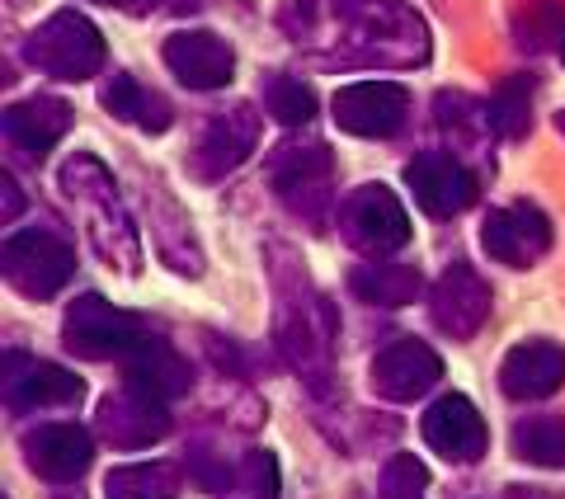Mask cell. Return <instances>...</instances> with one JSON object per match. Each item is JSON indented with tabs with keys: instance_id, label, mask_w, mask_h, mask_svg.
Returning a JSON list of instances; mask_svg holds the SVG:
<instances>
[{
	"instance_id": "obj_1",
	"label": "cell",
	"mask_w": 565,
	"mask_h": 499,
	"mask_svg": "<svg viewBox=\"0 0 565 499\" xmlns=\"http://www.w3.org/2000/svg\"><path fill=\"white\" fill-rule=\"evenodd\" d=\"M282 33L321 71L424 66L434 52L429 24L405 0H288Z\"/></svg>"
},
{
	"instance_id": "obj_19",
	"label": "cell",
	"mask_w": 565,
	"mask_h": 499,
	"mask_svg": "<svg viewBox=\"0 0 565 499\" xmlns=\"http://www.w3.org/2000/svg\"><path fill=\"white\" fill-rule=\"evenodd\" d=\"M24 461L33 476L52 480V486H71L81 480L85 467L95 461V438L81 424H39V429L24 434Z\"/></svg>"
},
{
	"instance_id": "obj_32",
	"label": "cell",
	"mask_w": 565,
	"mask_h": 499,
	"mask_svg": "<svg viewBox=\"0 0 565 499\" xmlns=\"http://www.w3.org/2000/svg\"><path fill=\"white\" fill-rule=\"evenodd\" d=\"M222 499H278V461L274 453H245Z\"/></svg>"
},
{
	"instance_id": "obj_35",
	"label": "cell",
	"mask_w": 565,
	"mask_h": 499,
	"mask_svg": "<svg viewBox=\"0 0 565 499\" xmlns=\"http://www.w3.org/2000/svg\"><path fill=\"white\" fill-rule=\"evenodd\" d=\"M95 6H114V10H122V14H147L156 0H95Z\"/></svg>"
},
{
	"instance_id": "obj_26",
	"label": "cell",
	"mask_w": 565,
	"mask_h": 499,
	"mask_svg": "<svg viewBox=\"0 0 565 499\" xmlns=\"http://www.w3.org/2000/svg\"><path fill=\"white\" fill-rule=\"evenodd\" d=\"M434 123L457 141V147H467L476 156H486L490 137H494V123H490L486 104H476V99L457 95V91H444L434 99Z\"/></svg>"
},
{
	"instance_id": "obj_34",
	"label": "cell",
	"mask_w": 565,
	"mask_h": 499,
	"mask_svg": "<svg viewBox=\"0 0 565 499\" xmlns=\"http://www.w3.org/2000/svg\"><path fill=\"white\" fill-rule=\"evenodd\" d=\"M0 184H6V203H0V217H6V222H14V217H20V212H24V193H20V180H14V174L6 170V174H0Z\"/></svg>"
},
{
	"instance_id": "obj_7",
	"label": "cell",
	"mask_w": 565,
	"mask_h": 499,
	"mask_svg": "<svg viewBox=\"0 0 565 499\" xmlns=\"http://www.w3.org/2000/svg\"><path fill=\"white\" fill-rule=\"evenodd\" d=\"M340 236L373 259H392L396 250L411 241V212L386 184H359L334 212Z\"/></svg>"
},
{
	"instance_id": "obj_24",
	"label": "cell",
	"mask_w": 565,
	"mask_h": 499,
	"mask_svg": "<svg viewBox=\"0 0 565 499\" xmlns=\"http://www.w3.org/2000/svg\"><path fill=\"white\" fill-rule=\"evenodd\" d=\"M99 104H104V114H114L118 123H132V128L151 132V137H161L174 123V104L161 91H151V85L128 76V71H114V76L104 81Z\"/></svg>"
},
{
	"instance_id": "obj_6",
	"label": "cell",
	"mask_w": 565,
	"mask_h": 499,
	"mask_svg": "<svg viewBox=\"0 0 565 499\" xmlns=\"http://www.w3.org/2000/svg\"><path fill=\"white\" fill-rule=\"evenodd\" d=\"M0 274L20 297L29 301H47L57 297L71 278H76V250L66 236L47 226H29L0 245Z\"/></svg>"
},
{
	"instance_id": "obj_33",
	"label": "cell",
	"mask_w": 565,
	"mask_h": 499,
	"mask_svg": "<svg viewBox=\"0 0 565 499\" xmlns=\"http://www.w3.org/2000/svg\"><path fill=\"white\" fill-rule=\"evenodd\" d=\"M429 490V471H424V461L401 453L382 467V480H377V499H424Z\"/></svg>"
},
{
	"instance_id": "obj_15",
	"label": "cell",
	"mask_w": 565,
	"mask_h": 499,
	"mask_svg": "<svg viewBox=\"0 0 565 499\" xmlns=\"http://www.w3.org/2000/svg\"><path fill=\"white\" fill-rule=\"evenodd\" d=\"M419 434H424V443H429V448L444 457V461H462V467L481 461L486 457V443H490L481 410H476L467 396H457V391L438 396L429 410H424Z\"/></svg>"
},
{
	"instance_id": "obj_23",
	"label": "cell",
	"mask_w": 565,
	"mask_h": 499,
	"mask_svg": "<svg viewBox=\"0 0 565 499\" xmlns=\"http://www.w3.org/2000/svg\"><path fill=\"white\" fill-rule=\"evenodd\" d=\"M122 372H128L132 386L151 391V396H161V401L184 396L193 386V368L184 363V353H174L166 340H156V335H147L141 344L122 353Z\"/></svg>"
},
{
	"instance_id": "obj_4",
	"label": "cell",
	"mask_w": 565,
	"mask_h": 499,
	"mask_svg": "<svg viewBox=\"0 0 565 499\" xmlns=\"http://www.w3.org/2000/svg\"><path fill=\"white\" fill-rule=\"evenodd\" d=\"M269 189L278 193V203L297 212L307 226H326L330 212H340L334 203V160L321 137H311L307 128H297L282 147L269 156Z\"/></svg>"
},
{
	"instance_id": "obj_22",
	"label": "cell",
	"mask_w": 565,
	"mask_h": 499,
	"mask_svg": "<svg viewBox=\"0 0 565 499\" xmlns=\"http://www.w3.org/2000/svg\"><path fill=\"white\" fill-rule=\"evenodd\" d=\"M147 217H151V241H156V255H161L174 274L184 278H199L203 274V250H199V231L180 212V203L170 199L161 184H151V203H147Z\"/></svg>"
},
{
	"instance_id": "obj_31",
	"label": "cell",
	"mask_w": 565,
	"mask_h": 499,
	"mask_svg": "<svg viewBox=\"0 0 565 499\" xmlns=\"http://www.w3.org/2000/svg\"><path fill=\"white\" fill-rule=\"evenodd\" d=\"M264 109H269L282 128L297 132L316 118V95L307 91V81H297V76H269V85H264Z\"/></svg>"
},
{
	"instance_id": "obj_16",
	"label": "cell",
	"mask_w": 565,
	"mask_h": 499,
	"mask_svg": "<svg viewBox=\"0 0 565 499\" xmlns=\"http://www.w3.org/2000/svg\"><path fill=\"white\" fill-rule=\"evenodd\" d=\"M373 391L382 401L392 405H405V401H419L444 382V359L424 344V340H396L386 344L377 359H373Z\"/></svg>"
},
{
	"instance_id": "obj_13",
	"label": "cell",
	"mask_w": 565,
	"mask_h": 499,
	"mask_svg": "<svg viewBox=\"0 0 565 499\" xmlns=\"http://www.w3.org/2000/svg\"><path fill=\"white\" fill-rule=\"evenodd\" d=\"M0 391H6V405L14 415L24 410H62V405H81L85 382L76 372H66L57 363H39L29 359L24 349L6 353V368H0Z\"/></svg>"
},
{
	"instance_id": "obj_30",
	"label": "cell",
	"mask_w": 565,
	"mask_h": 499,
	"mask_svg": "<svg viewBox=\"0 0 565 499\" xmlns=\"http://www.w3.org/2000/svg\"><path fill=\"white\" fill-rule=\"evenodd\" d=\"M514 453L533 467H565V420H523L514 424Z\"/></svg>"
},
{
	"instance_id": "obj_2",
	"label": "cell",
	"mask_w": 565,
	"mask_h": 499,
	"mask_svg": "<svg viewBox=\"0 0 565 499\" xmlns=\"http://www.w3.org/2000/svg\"><path fill=\"white\" fill-rule=\"evenodd\" d=\"M269 269H274V335L288 368L302 382L316 386V396L330 391V344H334V316L330 301L311 288L307 264L288 245H269Z\"/></svg>"
},
{
	"instance_id": "obj_29",
	"label": "cell",
	"mask_w": 565,
	"mask_h": 499,
	"mask_svg": "<svg viewBox=\"0 0 565 499\" xmlns=\"http://www.w3.org/2000/svg\"><path fill=\"white\" fill-rule=\"evenodd\" d=\"M561 39H565L561 0H523L514 14V43L523 52H546V47H561Z\"/></svg>"
},
{
	"instance_id": "obj_28",
	"label": "cell",
	"mask_w": 565,
	"mask_h": 499,
	"mask_svg": "<svg viewBox=\"0 0 565 499\" xmlns=\"http://www.w3.org/2000/svg\"><path fill=\"white\" fill-rule=\"evenodd\" d=\"M533 91H537V81L533 76H509L500 91L490 95V123H494V137H504V141H523L527 128H533Z\"/></svg>"
},
{
	"instance_id": "obj_10",
	"label": "cell",
	"mask_w": 565,
	"mask_h": 499,
	"mask_svg": "<svg viewBox=\"0 0 565 499\" xmlns=\"http://www.w3.org/2000/svg\"><path fill=\"white\" fill-rule=\"evenodd\" d=\"M411 118V95L396 81H353L334 95V128L363 141H386Z\"/></svg>"
},
{
	"instance_id": "obj_36",
	"label": "cell",
	"mask_w": 565,
	"mask_h": 499,
	"mask_svg": "<svg viewBox=\"0 0 565 499\" xmlns=\"http://www.w3.org/2000/svg\"><path fill=\"white\" fill-rule=\"evenodd\" d=\"M556 52H561V62H565V39H561V47H556Z\"/></svg>"
},
{
	"instance_id": "obj_27",
	"label": "cell",
	"mask_w": 565,
	"mask_h": 499,
	"mask_svg": "<svg viewBox=\"0 0 565 499\" xmlns=\"http://www.w3.org/2000/svg\"><path fill=\"white\" fill-rule=\"evenodd\" d=\"M180 495V467L174 461H128L104 480V499H174Z\"/></svg>"
},
{
	"instance_id": "obj_25",
	"label": "cell",
	"mask_w": 565,
	"mask_h": 499,
	"mask_svg": "<svg viewBox=\"0 0 565 499\" xmlns=\"http://www.w3.org/2000/svg\"><path fill=\"white\" fill-rule=\"evenodd\" d=\"M349 293L367 301V307H411V301L424 293L419 269H405V264L392 259H367L349 269Z\"/></svg>"
},
{
	"instance_id": "obj_21",
	"label": "cell",
	"mask_w": 565,
	"mask_h": 499,
	"mask_svg": "<svg viewBox=\"0 0 565 499\" xmlns=\"http://www.w3.org/2000/svg\"><path fill=\"white\" fill-rule=\"evenodd\" d=\"M565 382V349L556 340H523L500 368V391L509 401H542Z\"/></svg>"
},
{
	"instance_id": "obj_18",
	"label": "cell",
	"mask_w": 565,
	"mask_h": 499,
	"mask_svg": "<svg viewBox=\"0 0 565 499\" xmlns=\"http://www.w3.org/2000/svg\"><path fill=\"white\" fill-rule=\"evenodd\" d=\"M429 311H434V326L448 340H471L490 320V283L471 264H448L444 278L429 293Z\"/></svg>"
},
{
	"instance_id": "obj_9",
	"label": "cell",
	"mask_w": 565,
	"mask_h": 499,
	"mask_svg": "<svg viewBox=\"0 0 565 499\" xmlns=\"http://www.w3.org/2000/svg\"><path fill=\"white\" fill-rule=\"evenodd\" d=\"M259 147V114L255 104H232L226 114L207 118V128L199 132L189 151V170L199 184H217L226 174H236L245 160Z\"/></svg>"
},
{
	"instance_id": "obj_17",
	"label": "cell",
	"mask_w": 565,
	"mask_h": 499,
	"mask_svg": "<svg viewBox=\"0 0 565 499\" xmlns=\"http://www.w3.org/2000/svg\"><path fill=\"white\" fill-rule=\"evenodd\" d=\"M99 434L122 453L151 448V443H161L170 434V410L161 396H151V391L128 382L99 405Z\"/></svg>"
},
{
	"instance_id": "obj_11",
	"label": "cell",
	"mask_w": 565,
	"mask_h": 499,
	"mask_svg": "<svg viewBox=\"0 0 565 499\" xmlns=\"http://www.w3.org/2000/svg\"><path fill=\"white\" fill-rule=\"evenodd\" d=\"M481 250L494 264H504V269H533L546 250H552V222L533 203L490 208L481 222Z\"/></svg>"
},
{
	"instance_id": "obj_8",
	"label": "cell",
	"mask_w": 565,
	"mask_h": 499,
	"mask_svg": "<svg viewBox=\"0 0 565 499\" xmlns=\"http://www.w3.org/2000/svg\"><path fill=\"white\" fill-rule=\"evenodd\" d=\"M147 326H141V316L114 307V301H104L99 293H85L71 301V311L62 320V344L76 353V359H122L132 344L147 340Z\"/></svg>"
},
{
	"instance_id": "obj_12",
	"label": "cell",
	"mask_w": 565,
	"mask_h": 499,
	"mask_svg": "<svg viewBox=\"0 0 565 499\" xmlns=\"http://www.w3.org/2000/svg\"><path fill=\"white\" fill-rule=\"evenodd\" d=\"M405 184H411L419 212H429V217H457V212H467L476 203V193H481V180H476V170L467 160H457V151H424L415 156L411 166H405Z\"/></svg>"
},
{
	"instance_id": "obj_20",
	"label": "cell",
	"mask_w": 565,
	"mask_h": 499,
	"mask_svg": "<svg viewBox=\"0 0 565 499\" xmlns=\"http://www.w3.org/2000/svg\"><path fill=\"white\" fill-rule=\"evenodd\" d=\"M71 123H76V109H71L62 95H29L0 114V132H6L20 151L43 156L71 132Z\"/></svg>"
},
{
	"instance_id": "obj_3",
	"label": "cell",
	"mask_w": 565,
	"mask_h": 499,
	"mask_svg": "<svg viewBox=\"0 0 565 499\" xmlns=\"http://www.w3.org/2000/svg\"><path fill=\"white\" fill-rule=\"evenodd\" d=\"M57 184L66 193L71 212L81 217V231H85V241L95 245V255L109 264L114 274L137 278L141 274V236H137L132 212L114 184V174L104 170V160L90 151L66 156L57 166Z\"/></svg>"
},
{
	"instance_id": "obj_14",
	"label": "cell",
	"mask_w": 565,
	"mask_h": 499,
	"mask_svg": "<svg viewBox=\"0 0 565 499\" xmlns=\"http://www.w3.org/2000/svg\"><path fill=\"white\" fill-rule=\"evenodd\" d=\"M161 57L170 66V76L184 85V91H222L236 76V52L226 39L207 29H180L161 43Z\"/></svg>"
},
{
	"instance_id": "obj_5",
	"label": "cell",
	"mask_w": 565,
	"mask_h": 499,
	"mask_svg": "<svg viewBox=\"0 0 565 499\" xmlns=\"http://www.w3.org/2000/svg\"><path fill=\"white\" fill-rule=\"evenodd\" d=\"M104 33L85 20L81 10H57L47 14L24 39V57L33 71H43L52 81H90L104 66Z\"/></svg>"
}]
</instances>
